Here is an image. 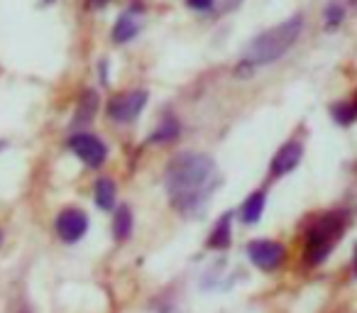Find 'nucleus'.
I'll return each instance as SVG.
<instances>
[{
	"instance_id": "obj_9",
	"label": "nucleus",
	"mask_w": 357,
	"mask_h": 313,
	"mask_svg": "<svg viewBox=\"0 0 357 313\" xmlns=\"http://www.w3.org/2000/svg\"><path fill=\"white\" fill-rule=\"evenodd\" d=\"M264 206H267V196L264 191H255V194L248 196V201L240 208V218H243L245 225H255L264 213Z\"/></svg>"
},
{
	"instance_id": "obj_22",
	"label": "nucleus",
	"mask_w": 357,
	"mask_h": 313,
	"mask_svg": "<svg viewBox=\"0 0 357 313\" xmlns=\"http://www.w3.org/2000/svg\"><path fill=\"white\" fill-rule=\"evenodd\" d=\"M89 3H93V0H89Z\"/></svg>"
},
{
	"instance_id": "obj_8",
	"label": "nucleus",
	"mask_w": 357,
	"mask_h": 313,
	"mask_svg": "<svg viewBox=\"0 0 357 313\" xmlns=\"http://www.w3.org/2000/svg\"><path fill=\"white\" fill-rule=\"evenodd\" d=\"M301 157H303V144L296 142V139H291V142H287L277 154H274L272 165H269V174L272 176L289 174V171H294L298 167Z\"/></svg>"
},
{
	"instance_id": "obj_20",
	"label": "nucleus",
	"mask_w": 357,
	"mask_h": 313,
	"mask_svg": "<svg viewBox=\"0 0 357 313\" xmlns=\"http://www.w3.org/2000/svg\"><path fill=\"white\" fill-rule=\"evenodd\" d=\"M355 277H357V257H355Z\"/></svg>"
},
{
	"instance_id": "obj_15",
	"label": "nucleus",
	"mask_w": 357,
	"mask_h": 313,
	"mask_svg": "<svg viewBox=\"0 0 357 313\" xmlns=\"http://www.w3.org/2000/svg\"><path fill=\"white\" fill-rule=\"evenodd\" d=\"M331 115L337 125H352L357 120V105L347 103V100H342V103H333Z\"/></svg>"
},
{
	"instance_id": "obj_21",
	"label": "nucleus",
	"mask_w": 357,
	"mask_h": 313,
	"mask_svg": "<svg viewBox=\"0 0 357 313\" xmlns=\"http://www.w3.org/2000/svg\"><path fill=\"white\" fill-rule=\"evenodd\" d=\"M47 3H52V0H47Z\"/></svg>"
},
{
	"instance_id": "obj_3",
	"label": "nucleus",
	"mask_w": 357,
	"mask_h": 313,
	"mask_svg": "<svg viewBox=\"0 0 357 313\" xmlns=\"http://www.w3.org/2000/svg\"><path fill=\"white\" fill-rule=\"evenodd\" d=\"M342 230V218L337 215H326L323 220H318L306 235V259L308 264H318L331 254L333 250V238Z\"/></svg>"
},
{
	"instance_id": "obj_6",
	"label": "nucleus",
	"mask_w": 357,
	"mask_h": 313,
	"mask_svg": "<svg viewBox=\"0 0 357 313\" xmlns=\"http://www.w3.org/2000/svg\"><path fill=\"white\" fill-rule=\"evenodd\" d=\"M69 149L79 157L84 165L89 167H100L105 162V154H108V149H105V144L100 142L96 135H89V132H79L74 135V137L69 139Z\"/></svg>"
},
{
	"instance_id": "obj_4",
	"label": "nucleus",
	"mask_w": 357,
	"mask_h": 313,
	"mask_svg": "<svg viewBox=\"0 0 357 313\" xmlns=\"http://www.w3.org/2000/svg\"><path fill=\"white\" fill-rule=\"evenodd\" d=\"M248 257H250V262L257 269H262V272H274V269L284 262L287 252H284L282 245L274 243V240H255V243L248 245Z\"/></svg>"
},
{
	"instance_id": "obj_7",
	"label": "nucleus",
	"mask_w": 357,
	"mask_h": 313,
	"mask_svg": "<svg viewBox=\"0 0 357 313\" xmlns=\"http://www.w3.org/2000/svg\"><path fill=\"white\" fill-rule=\"evenodd\" d=\"M89 230V215L79 208H66L56 218V233L64 243H79Z\"/></svg>"
},
{
	"instance_id": "obj_17",
	"label": "nucleus",
	"mask_w": 357,
	"mask_h": 313,
	"mask_svg": "<svg viewBox=\"0 0 357 313\" xmlns=\"http://www.w3.org/2000/svg\"><path fill=\"white\" fill-rule=\"evenodd\" d=\"M342 17H345V10H342L340 6H328V10H326V25H328V30H335L337 25L342 22Z\"/></svg>"
},
{
	"instance_id": "obj_12",
	"label": "nucleus",
	"mask_w": 357,
	"mask_h": 313,
	"mask_svg": "<svg viewBox=\"0 0 357 313\" xmlns=\"http://www.w3.org/2000/svg\"><path fill=\"white\" fill-rule=\"evenodd\" d=\"M96 110H98V96H96L93 91H86L84 98H81V103H79V110H76V115H74V125L91 123Z\"/></svg>"
},
{
	"instance_id": "obj_2",
	"label": "nucleus",
	"mask_w": 357,
	"mask_h": 313,
	"mask_svg": "<svg viewBox=\"0 0 357 313\" xmlns=\"http://www.w3.org/2000/svg\"><path fill=\"white\" fill-rule=\"evenodd\" d=\"M301 30H303V17L294 15V17H289V20H284L282 25L257 35L248 45V49L243 52V59H240V66L235 74L248 76L250 71L257 69V66H267V64H272V61H277L279 56H284L291 49L294 42L301 35Z\"/></svg>"
},
{
	"instance_id": "obj_11",
	"label": "nucleus",
	"mask_w": 357,
	"mask_h": 313,
	"mask_svg": "<svg viewBox=\"0 0 357 313\" xmlns=\"http://www.w3.org/2000/svg\"><path fill=\"white\" fill-rule=\"evenodd\" d=\"M139 32V25L137 20L132 17V13H125V15L118 17V22L113 25V42H118V45H125V42L135 40Z\"/></svg>"
},
{
	"instance_id": "obj_13",
	"label": "nucleus",
	"mask_w": 357,
	"mask_h": 313,
	"mask_svg": "<svg viewBox=\"0 0 357 313\" xmlns=\"http://www.w3.org/2000/svg\"><path fill=\"white\" fill-rule=\"evenodd\" d=\"M130 233H132V211H130L128 206H123V208H118V213H115L113 235L118 243H123V240L130 238Z\"/></svg>"
},
{
	"instance_id": "obj_19",
	"label": "nucleus",
	"mask_w": 357,
	"mask_h": 313,
	"mask_svg": "<svg viewBox=\"0 0 357 313\" xmlns=\"http://www.w3.org/2000/svg\"><path fill=\"white\" fill-rule=\"evenodd\" d=\"M105 3H108V0H93V3H91V6H93V8H103Z\"/></svg>"
},
{
	"instance_id": "obj_16",
	"label": "nucleus",
	"mask_w": 357,
	"mask_h": 313,
	"mask_svg": "<svg viewBox=\"0 0 357 313\" xmlns=\"http://www.w3.org/2000/svg\"><path fill=\"white\" fill-rule=\"evenodd\" d=\"M178 137V123L176 120H164L152 135H149V142L157 144V142H169V139H176Z\"/></svg>"
},
{
	"instance_id": "obj_1",
	"label": "nucleus",
	"mask_w": 357,
	"mask_h": 313,
	"mask_svg": "<svg viewBox=\"0 0 357 313\" xmlns=\"http://www.w3.org/2000/svg\"><path fill=\"white\" fill-rule=\"evenodd\" d=\"M220 184L215 162L208 154L184 152L176 154L167 167V191L174 208L194 213L211 199Z\"/></svg>"
},
{
	"instance_id": "obj_10",
	"label": "nucleus",
	"mask_w": 357,
	"mask_h": 313,
	"mask_svg": "<svg viewBox=\"0 0 357 313\" xmlns=\"http://www.w3.org/2000/svg\"><path fill=\"white\" fill-rule=\"evenodd\" d=\"M230 238H233V215L225 213L223 218L218 220V225L213 228L208 238V247L211 250H225L230 245Z\"/></svg>"
},
{
	"instance_id": "obj_14",
	"label": "nucleus",
	"mask_w": 357,
	"mask_h": 313,
	"mask_svg": "<svg viewBox=\"0 0 357 313\" xmlns=\"http://www.w3.org/2000/svg\"><path fill=\"white\" fill-rule=\"evenodd\" d=\"M93 196H96V206L100 211H110L115 206V184L110 179H98Z\"/></svg>"
},
{
	"instance_id": "obj_18",
	"label": "nucleus",
	"mask_w": 357,
	"mask_h": 313,
	"mask_svg": "<svg viewBox=\"0 0 357 313\" xmlns=\"http://www.w3.org/2000/svg\"><path fill=\"white\" fill-rule=\"evenodd\" d=\"M186 6H189L191 10H199V13H208L211 8L215 6V0H186Z\"/></svg>"
},
{
	"instance_id": "obj_5",
	"label": "nucleus",
	"mask_w": 357,
	"mask_h": 313,
	"mask_svg": "<svg viewBox=\"0 0 357 313\" xmlns=\"http://www.w3.org/2000/svg\"><path fill=\"white\" fill-rule=\"evenodd\" d=\"M144 103H147V91L120 93L108 103V115L113 120H118V123H132V120L142 113Z\"/></svg>"
}]
</instances>
